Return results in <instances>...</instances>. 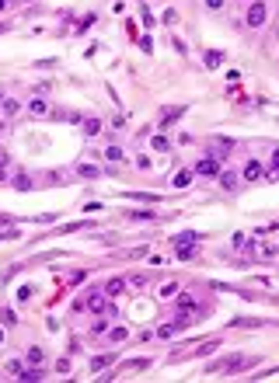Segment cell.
<instances>
[{"mask_svg":"<svg viewBox=\"0 0 279 383\" xmlns=\"http://www.w3.org/2000/svg\"><path fill=\"white\" fill-rule=\"evenodd\" d=\"M112 307V300H109V293H98V289H91V293H84L80 300H77V310H91V313H105Z\"/></svg>","mask_w":279,"mask_h":383,"instance_id":"obj_1","label":"cell"},{"mask_svg":"<svg viewBox=\"0 0 279 383\" xmlns=\"http://www.w3.org/2000/svg\"><path fill=\"white\" fill-rule=\"evenodd\" d=\"M265 4L262 0H251V7H248V28H262L265 25Z\"/></svg>","mask_w":279,"mask_h":383,"instance_id":"obj_2","label":"cell"},{"mask_svg":"<svg viewBox=\"0 0 279 383\" xmlns=\"http://www.w3.org/2000/svg\"><path fill=\"white\" fill-rule=\"evenodd\" d=\"M192 171L203 174V178H217V174H220V160H217V157H203L196 167H192Z\"/></svg>","mask_w":279,"mask_h":383,"instance_id":"obj_3","label":"cell"},{"mask_svg":"<svg viewBox=\"0 0 279 383\" xmlns=\"http://www.w3.org/2000/svg\"><path fill=\"white\" fill-rule=\"evenodd\" d=\"M230 150H234V139H227V136H217V139H213V146H209V157L223 160Z\"/></svg>","mask_w":279,"mask_h":383,"instance_id":"obj_4","label":"cell"},{"mask_svg":"<svg viewBox=\"0 0 279 383\" xmlns=\"http://www.w3.org/2000/svg\"><path fill=\"white\" fill-rule=\"evenodd\" d=\"M241 178H244V181H259V178H265V171H262V164H259V160H248V164H244V171H241Z\"/></svg>","mask_w":279,"mask_h":383,"instance_id":"obj_5","label":"cell"},{"mask_svg":"<svg viewBox=\"0 0 279 383\" xmlns=\"http://www.w3.org/2000/svg\"><path fill=\"white\" fill-rule=\"evenodd\" d=\"M182 115H185V108H182V104H175V108H164V115H161V125L167 129V125H175Z\"/></svg>","mask_w":279,"mask_h":383,"instance_id":"obj_6","label":"cell"},{"mask_svg":"<svg viewBox=\"0 0 279 383\" xmlns=\"http://www.w3.org/2000/svg\"><path fill=\"white\" fill-rule=\"evenodd\" d=\"M175 247H178V258H182V261H192V258L199 254V251H196V241H182V244H175Z\"/></svg>","mask_w":279,"mask_h":383,"instance_id":"obj_7","label":"cell"},{"mask_svg":"<svg viewBox=\"0 0 279 383\" xmlns=\"http://www.w3.org/2000/svg\"><path fill=\"white\" fill-rule=\"evenodd\" d=\"M230 328H265V321H259V317H234Z\"/></svg>","mask_w":279,"mask_h":383,"instance_id":"obj_8","label":"cell"},{"mask_svg":"<svg viewBox=\"0 0 279 383\" xmlns=\"http://www.w3.org/2000/svg\"><path fill=\"white\" fill-rule=\"evenodd\" d=\"M178 331H182V324H178V321H171V324H161V328H157L154 334H157V338H164V342H167V338H175Z\"/></svg>","mask_w":279,"mask_h":383,"instance_id":"obj_9","label":"cell"},{"mask_svg":"<svg viewBox=\"0 0 279 383\" xmlns=\"http://www.w3.org/2000/svg\"><path fill=\"white\" fill-rule=\"evenodd\" d=\"M203 63H206V67H209V70H220V63H223V52H220V49H209Z\"/></svg>","mask_w":279,"mask_h":383,"instance_id":"obj_10","label":"cell"},{"mask_svg":"<svg viewBox=\"0 0 279 383\" xmlns=\"http://www.w3.org/2000/svg\"><path fill=\"white\" fill-rule=\"evenodd\" d=\"M28 112L42 119V115H49V104H46V101H42V98H32V101H28Z\"/></svg>","mask_w":279,"mask_h":383,"instance_id":"obj_11","label":"cell"},{"mask_svg":"<svg viewBox=\"0 0 279 383\" xmlns=\"http://www.w3.org/2000/svg\"><path fill=\"white\" fill-rule=\"evenodd\" d=\"M77 174H80V178H101L105 171H101V167H91V164H80V167H77Z\"/></svg>","mask_w":279,"mask_h":383,"instance_id":"obj_12","label":"cell"},{"mask_svg":"<svg viewBox=\"0 0 279 383\" xmlns=\"http://www.w3.org/2000/svg\"><path fill=\"white\" fill-rule=\"evenodd\" d=\"M126 199H133V202H157L161 195H150V192H126Z\"/></svg>","mask_w":279,"mask_h":383,"instance_id":"obj_13","label":"cell"},{"mask_svg":"<svg viewBox=\"0 0 279 383\" xmlns=\"http://www.w3.org/2000/svg\"><path fill=\"white\" fill-rule=\"evenodd\" d=\"M217 178H220V185H223L227 192L238 188V174H234V171H223V174H217Z\"/></svg>","mask_w":279,"mask_h":383,"instance_id":"obj_14","label":"cell"},{"mask_svg":"<svg viewBox=\"0 0 279 383\" xmlns=\"http://www.w3.org/2000/svg\"><path fill=\"white\" fill-rule=\"evenodd\" d=\"M122 289H126V282H122V279H109V282H105V293H109L112 300H115V296H119Z\"/></svg>","mask_w":279,"mask_h":383,"instance_id":"obj_15","label":"cell"},{"mask_svg":"<svg viewBox=\"0 0 279 383\" xmlns=\"http://www.w3.org/2000/svg\"><path fill=\"white\" fill-rule=\"evenodd\" d=\"M101 133V122L98 119H84V136H98Z\"/></svg>","mask_w":279,"mask_h":383,"instance_id":"obj_16","label":"cell"},{"mask_svg":"<svg viewBox=\"0 0 279 383\" xmlns=\"http://www.w3.org/2000/svg\"><path fill=\"white\" fill-rule=\"evenodd\" d=\"M112 363H115V355H98L94 363H91V369H94V373H101L105 366H112Z\"/></svg>","mask_w":279,"mask_h":383,"instance_id":"obj_17","label":"cell"},{"mask_svg":"<svg viewBox=\"0 0 279 383\" xmlns=\"http://www.w3.org/2000/svg\"><path fill=\"white\" fill-rule=\"evenodd\" d=\"M7 373L21 380V373H25V363H21V359H7Z\"/></svg>","mask_w":279,"mask_h":383,"instance_id":"obj_18","label":"cell"},{"mask_svg":"<svg viewBox=\"0 0 279 383\" xmlns=\"http://www.w3.org/2000/svg\"><path fill=\"white\" fill-rule=\"evenodd\" d=\"M42 359H46V352H42L38 345H32V348H28V363H32V366H42Z\"/></svg>","mask_w":279,"mask_h":383,"instance_id":"obj_19","label":"cell"},{"mask_svg":"<svg viewBox=\"0 0 279 383\" xmlns=\"http://www.w3.org/2000/svg\"><path fill=\"white\" fill-rule=\"evenodd\" d=\"M18 112H21V104H18L14 98H4V115H7V119H14Z\"/></svg>","mask_w":279,"mask_h":383,"instance_id":"obj_20","label":"cell"},{"mask_svg":"<svg viewBox=\"0 0 279 383\" xmlns=\"http://www.w3.org/2000/svg\"><path fill=\"white\" fill-rule=\"evenodd\" d=\"M126 338H130V331H126V328H112V331H109V342H115V345L126 342Z\"/></svg>","mask_w":279,"mask_h":383,"instance_id":"obj_21","label":"cell"},{"mask_svg":"<svg viewBox=\"0 0 279 383\" xmlns=\"http://www.w3.org/2000/svg\"><path fill=\"white\" fill-rule=\"evenodd\" d=\"M192 174H196V171H178V174H175V188H185V185L192 181Z\"/></svg>","mask_w":279,"mask_h":383,"instance_id":"obj_22","label":"cell"},{"mask_svg":"<svg viewBox=\"0 0 279 383\" xmlns=\"http://www.w3.org/2000/svg\"><path fill=\"white\" fill-rule=\"evenodd\" d=\"M14 188H18V192H28V188H32V178H28V174H18V178H14Z\"/></svg>","mask_w":279,"mask_h":383,"instance_id":"obj_23","label":"cell"},{"mask_svg":"<svg viewBox=\"0 0 279 383\" xmlns=\"http://www.w3.org/2000/svg\"><path fill=\"white\" fill-rule=\"evenodd\" d=\"M157 293L167 300V296H175V293H178V282H161V289H157Z\"/></svg>","mask_w":279,"mask_h":383,"instance_id":"obj_24","label":"cell"},{"mask_svg":"<svg viewBox=\"0 0 279 383\" xmlns=\"http://www.w3.org/2000/svg\"><path fill=\"white\" fill-rule=\"evenodd\" d=\"M265 178H272V181H279V150L272 154V171H269Z\"/></svg>","mask_w":279,"mask_h":383,"instance_id":"obj_25","label":"cell"},{"mask_svg":"<svg viewBox=\"0 0 279 383\" xmlns=\"http://www.w3.org/2000/svg\"><path fill=\"white\" fill-rule=\"evenodd\" d=\"M167 146H171V139L161 133V136H154V150H167Z\"/></svg>","mask_w":279,"mask_h":383,"instance_id":"obj_26","label":"cell"},{"mask_svg":"<svg viewBox=\"0 0 279 383\" xmlns=\"http://www.w3.org/2000/svg\"><path fill=\"white\" fill-rule=\"evenodd\" d=\"M105 157H109V160H122V150H119V146H109V150H105Z\"/></svg>","mask_w":279,"mask_h":383,"instance_id":"obj_27","label":"cell"},{"mask_svg":"<svg viewBox=\"0 0 279 383\" xmlns=\"http://www.w3.org/2000/svg\"><path fill=\"white\" fill-rule=\"evenodd\" d=\"M217 345H220V342H206V345L199 348V355H209V352H213V348H217Z\"/></svg>","mask_w":279,"mask_h":383,"instance_id":"obj_28","label":"cell"},{"mask_svg":"<svg viewBox=\"0 0 279 383\" xmlns=\"http://www.w3.org/2000/svg\"><path fill=\"white\" fill-rule=\"evenodd\" d=\"M206 7H209V11H220V7H223V0H206Z\"/></svg>","mask_w":279,"mask_h":383,"instance_id":"obj_29","label":"cell"},{"mask_svg":"<svg viewBox=\"0 0 279 383\" xmlns=\"http://www.w3.org/2000/svg\"><path fill=\"white\" fill-rule=\"evenodd\" d=\"M7 181V167H0V185H4Z\"/></svg>","mask_w":279,"mask_h":383,"instance_id":"obj_30","label":"cell"},{"mask_svg":"<svg viewBox=\"0 0 279 383\" xmlns=\"http://www.w3.org/2000/svg\"><path fill=\"white\" fill-rule=\"evenodd\" d=\"M4 7H7V0H0V11H4Z\"/></svg>","mask_w":279,"mask_h":383,"instance_id":"obj_31","label":"cell"},{"mask_svg":"<svg viewBox=\"0 0 279 383\" xmlns=\"http://www.w3.org/2000/svg\"><path fill=\"white\" fill-rule=\"evenodd\" d=\"M0 342H4V328H0Z\"/></svg>","mask_w":279,"mask_h":383,"instance_id":"obj_32","label":"cell"}]
</instances>
